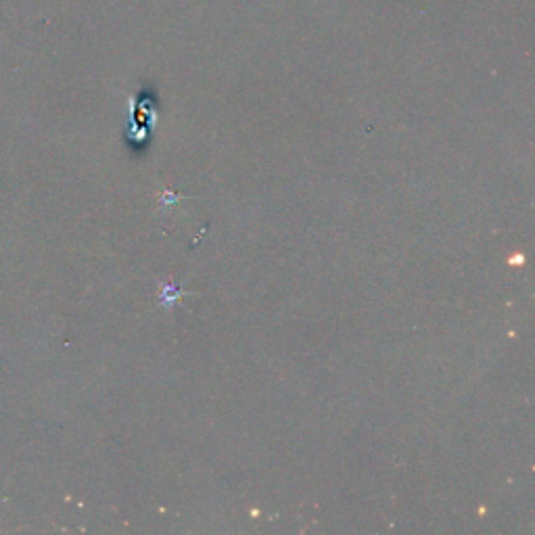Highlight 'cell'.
I'll return each mask as SVG.
<instances>
[{"instance_id":"6da1fadb","label":"cell","mask_w":535,"mask_h":535,"mask_svg":"<svg viewBox=\"0 0 535 535\" xmlns=\"http://www.w3.org/2000/svg\"><path fill=\"white\" fill-rule=\"evenodd\" d=\"M184 295H186V293H184L182 288H178L176 284H172V282H159L157 299H159V305H161V307L172 309L174 305H180V299H182Z\"/></svg>"},{"instance_id":"7a4b0ae2","label":"cell","mask_w":535,"mask_h":535,"mask_svg":"<svg viewBox=\"0 0 535 535\" xmlns=\"http://www.w3.org/2000/svg\"><path fill=\"white\" fill-rule=\"evenodd\" d=\"M178 201H182V197H178V195H174L172 191H163V195H161V201H159V205H161V210H170L172 205H176Z\"/></svg>"}]
</instances>
